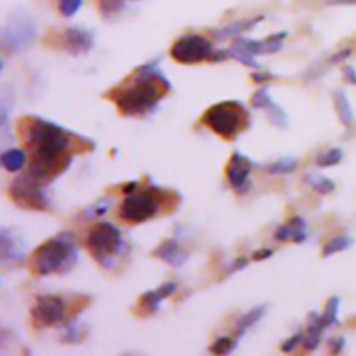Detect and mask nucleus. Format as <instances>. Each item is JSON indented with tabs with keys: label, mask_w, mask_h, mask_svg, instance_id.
I'll use <instances>...</instances> for the list:
<instances>
[{
	"label": "nucleus",
	"mask_w": 356,
	"mask_h": 356,
	"mask_svg": "<svg viewBox=\"0 0 356 356\" xmlns=\"http://www.w3.org/2000/svg\"><path fill=\"white\" fill-rule=\"evenodd\" d=\"M77 259V238L70 231H64L58 237H52L35 250L32 256V270L42 276L67 273L75 266Z\"/></svg>",
	"instance_id": "3"
},
{
	"label": "nucleus",
	"mask_w": 356,
	"mask_h": 356,
	"mask_svg": "<svg viewBox=\"0 0 356 356\" xmlns=\"http://www.w3.org/2000/svg\"><path fill=\"white\" fill-rule=\"evenodd\" d=\"M334 103H335V110H337V115H339V119H341L342 126L351 127L353 110H351V104H349L348 96H346L342 91H337L334 96Z\"/></svg>",
	"instance_id": "24"
},
{
	"label": "nucleus",
	"mask_w": 356,
	"mask_h": 356,
	"mask_svg": "<svg viewBox=\"0 0 356 356\" xmlns=\"http://www.w3.org/2000/svg\"><path fill=\"white\" fill-rule=\"evenodd\" d=\"M342 348H344V339H342V337L332 339V341H331V351L332 353H335V355H337V353L342 351Z\"/></svg>",
	"instance_id": "38"
},
{
	"label": "nucleus",
	"mask_w": 356,
	"mask_h": 356,
	"mask_svg": "<svg viewBox=\"0 0 356 356\" xmlns=\"http://www.w3.org/2000/svg\"><path fill=\"white\" fill-rule=\"evenodd\" d=\"M337 311H339V297H331L329 302L325 305V309H323L322 316L323 320L327 322V325H337Z\"/></svg>",
	"instance_id": "29"
},
{
	"label": "nucleus",
	"mask_w": 356,
	"mask_h": 356,
	"mask_svg": "<svg viewBox=\"0 0 356 356\" xmlns=\"http://www.w3.org/2000/svg\"><path fill=\"white\" fill-rule=\"evenodd\" d=\"M112 207V202L110 200H99V202H94L93 205L86 209V211L82 212V217L84 219H96L101 217L108 212V209Z\"/></svg>",
	"instance_id": "28"
},
{
	"label": "nucleus",
	"mask_w": 356,
	"mask_h": 356,
	"mask_svg": "<svg viewBox=\"0 0 356 356\" xmlns=\"http://www.w3.org/2000/svg\"><path fill=\"white\" fill-rule=\"evenodd\" d=\"M237 344L238 342L235 341L233 337H219L215 339L214 344L211 346V351L214 353V355H228V353H231L237 348Z\"/></svg>",
	"instance_id": "30"
},
{
	"label": "nucleus",
	"mask_w": 356,
	"mask_h": 356,
	"mask_svg": "<svg viewBox=\"0 0 356 356\" xmlns=\"http://www.w3.org/2000/svg\"><path fill=\"white\" fill-rule=\"evenodd\" d=\"M273 256V249H259L252 254V259L254 261H264V259H270Z\"/></svg>",
	"instance_id": "37"
},
{
	"label": "nucleus",
	"mask_w": 356,
	"mask_h": 356,
	"mask_svg": "<svg viewBox=\"0 0 356 356\" xmlns=\"http://www.w3.org/2000/svg\"><path fill=\"white\" fill-rule=\"evenodd\" d=\"M264 313H266V306H257V308H254V309H250V311L245 313V315L237 322V329H235L238 337H241V335L247 334V331L252 329V327L256 325L261 318H263Z\"/></svg>",
	"instance_id": "22"
},
{
	"label": "nucleus",
	"mask_w": 356,
	"mask_h": 356,
	"mask_svg": "<svg viewBox=\"0 0 356 356\" xmlns=\"http://www.w3.org/2000/svg\"><path fill=\"white\" fill-rule=\"evenodd\" d=\"M153 256L162 259L163 263H167L169 266L181 268L186 264L189 254L182 249L178 240H165L160 244V247L153 252Z\"/></svg>",
	"instance_id": "16"
},
{
	"label": "nucleus",
	"mask_w": 356,
	"mask_h": 356,
	"mask_svg": "<svg viewBox=\"0 0 356 356\" xmlns=\"http://www.w3.org/2000/svg\"><path fill=\"white\" fill-rule=\"evenodd\" d=\"M138 186H139V182H127V185L122 188V191L126 195H132L138 191Z\"/></svg>",
	"instance_id": "40"
},
{
	"label": "nucleus",
	"mask_w": 356,
	"mask_h": 356,
	"mask_svg": "<svg viewBox=\"0 0 356 356\" xmlns=\"http://www.w3.org/2000/svg\"><path fill=\"white\" fill-rule=\"evenodd\" d=\"M353 54V49L351 47H346V49H341V51H337L334 54V56L329 60V63L331 64H337V63H344L346 60H348L349 56Z\"/></svg>",
	"instance_id": "35"
},
{
	"label": "nucleus",
	"mask_w": 356,
	"mask_h": 356,
	"mask_svg": "<svg viewBox=\"0 0 356 356\" xmlns=\"http://www.w3.org/2000/svg\"><path fill=\"white\" fill-rule=\"evenodd\" d=\"M0 163H2V167L9 172H19L23 167H25L26 163V153L19 148H9L2 153L0 156Z\"/></svg>",
	"instance_id": "21"
},
{
	"label": "nucleus",
	"mask_w": 356,
	"mask_h": 356,
	"mask_svg": "<svg viewBox=\"0 0 356 356\" xmlns=\"http://www.w3.org/2000/svg\"><path fill=\"white\" fill-rule=\"evenodd\" d=\"M351 245H353V238L346 237V235H339V237H334L327 241L325 247H323V250H322V256L331 257V256H334V254L349 249Z\"/></svg>",
	"instance_id": "26"
},
{
	"label": "nucleus",
	"mask_w": 356,
	"mask_h": 356,
	"mask_svg": "<svg viewBox=\"0 0 356 356\" xmlns=\"http://www.w3.org/2000/svg\"><path fill=\"white\" fill-rule=\"evenodd\" d=\"M67 316V302L60 296H40L32 308V320L37 327H54Z\"/></svg>",
	"instance_id": "10"
},
{
	"label": "nucleus",
	"mask_w": 356,
	"mask_h": 356,
	"mask_svg": "<svg viewBox=\"0 0 356 356\" xmlns=\"http://www.w3.org/2000/svg\"><path fill=\"white\" fill-rule=\"evenodd\" d=\"M176 289H178V285H176L174 282H169V283H163V285L158 287V289L146 292L145 296L141 297V305H143V308H145V311L146 313L158 311L160 305L163 302V299L171 297L172 294L176 292Z\"/></svg>",
	"instance_id": "18"
},
{
	"label": "nucleus",
	"mask_w": 356,
	"mask_h": 356,
	"mask_svg": "<svg viewBox=\"0 0 356 356\" xmlns=\"http://www.w3.org/2000/svg\"><path fill=\"white\" fill-rule=\"evenodd\" d=\"M302 341H305V332H297L296 335H292V337H289L285 342H283L282 351L283 353L294 351V349L297 348V344H299V342H302Z\"/></svg>",
	"instance_id": "34"
},
{
	"label": "nucleus",
	"mask_w": 356,
	"mask_h": 356,
	"mask_svg": "<svg viewBox=\"0 0 356 356\" xmlns=\"http://www.w3.org/2000/svg\"><path fill=\"white\" fill-rule=\"evenodd\" d=\"M202 122L221 138L233 139L247 126V113L240 103H217L204 113Z\"/></svg>",
	"instance_id": "6"
},
{
	"label": "nucleus",
	"mask_w": 356,
	"mask_h": 356,
	"mask_svg": "<svg viewBox=\"0 0 356 356\" xmlns=\"http://www.w3.org/2000/svg\"><path fill=\"white\" fill-rule=\"evenodd\" d=\"M86 245L94 259L103 268H112L113 259L120 256L123 250L122 231L112 223H99L89 231L86 238Z\"/></svg>",
	"instance_id": "4"
},
{
	"label": "nucleus",
	"mask_w": 356,
	"mask_h": 356,
	"mask_svg": "<svg viewBox=\"0 0 356 356\" xmlns=\"http://www.w3.org/2000/svg\"><path fill=\"white\" fill-rule=\"evenodd\" d=\"M160 207H162V191L156 188H148L127 195L126 200L120 204L119 215L127 223H145L158 214Z\"/></svg>",
	"instance_id": "7"
},
{
	"label": "nucleus",
	"mask_w": 356,
	"mask_h": 356,
	"mask_svg": "<svg viewBox=\"0 0 356 356\" xmlns=\"http://www.w3.org/2000/svg\"><path fill=\"white\" fill-rule=\"evenodd\" d=\"M12 200L18 205L25 209H32V211H47L51 207V200H49L47 193L44 189V182L38 181L37 178L26 172V174L19 176L11 182L9 188Z\"/></svg>",
	"instance_id": "8"
},
{
	"label": "nucleus",
	"mask_w": 356,
	"mask_h": 356,
	"mask_svg": "<svg viewBox=\"0 0 356 356\" xmlns=\"http://www.w3.org/2000/svg\"><path fill=\"white\" fill-rule=\"evenodd\" d=\"M37 38V25L25 9H16L9 14L2 28V49L8 54H19L32 47Z\"/></svg>",
	"instance_id": "5"
},
{
	"label": "nucleus",
	"mask_w": 356,
	"mask_h": 356,
	"mask_svg": "<svg viewBox=\"0 0 356 356\" xmlns=\"http://www.w3.org/2000/svg\"><path fill=\"white\" fill-rule=\"evenodd\" d=\"M247 264H249V259H247V257H237V259H235L233 263H231L230 266H228L226 275H233V273H237V271L244 270V268L247 266Z\"/></svg>",
	"instance_id": "36"
},
{
	"label": "nucleus",
	"mask_w": 356,
	"mask_h": 356,
	"mask_svg": "<svg viewBox=\"0 0 356 356\" xmlns=\"http://www.w3.org/2000/svg\"><path fill=\"white\" fill-rule=\"evenodd\" d=\"M250 104H252L254 108H257V110H264V112L268 113V119H270V122L273 123V126L280 127V129H285V127L289 126L287 113L283 112L282 108H280L275 101L271 99L268 89L256 91L252 96V101H250Z\"/></svg>",
	"instance_id": "14"
},
{
	"label": "nucleus",
	"mask_w": 356,
	"mask_h": 356,
	"mask_svg": "<svg viewBox=\"0 0 356 356\" xmlns=\"http://www.w3.org/2000/svg\"><path fill=\"white\" fill-rule=\"evenodd\" d=\"M250 169H252V163L247 156L240 155V153H235L231 156V162L226 167V179L231 188L238 193H247L249 188H252V182L249 181Z\"/></svg>",
	"instance_id": "11"
},
{
	"label": "nucleus",
	"mask_w": 356,
	"mask_h": 356,
	"mask_svg": "<svg viewBox=\"0 0 356 356\" xmlns=\"http://www.w3.org/2000/svg\"><path fill=\"white\" fill-rule=\"evenodd\" d=\"M327 329H329V325H327V322L323 320V316L313 313L311 323H309L308 331H306L305 334V341H302V344H305V348L308 349V351H315V349L318 348L320 339H322L323 332H325Z\"/></svg>",
	"instance_id": "20"
},
{
	"label": "nucleus",
	"mask_w": 356,
	"mask_h": 356,
	"mask_svg": "<svg viewBox=\"0 0 356 356\" xmlns=\"http://www.w3.org/2000/svg\"><path fill=\"white\" fill-rule=\"evenodd\" d=\"M25 256L26 249L23 238L9 228H4L0 233V259H2V264L19 263V261L25 259Z\"/></svg>",
	"instance_id": "12"
},
{
	"label": "nucleus",
	"mask_w": 356,
	"mask_h": 356,
	"mask_svg": "<svg viewBox=\"0 0 356 356\" xmlns=\"http://www.w3.org/2000/svg\"><path fill=\"white\" fill-rule=\"evenodd\" d=\"M275 238L280 241L292 240L296 244H300V241H305L308 238V224L300 215H294L285 224L276 228Z\"/></svg>",
	"instance_id": "17"
},
{
	"label": "nucleus",
	"mask_w": 356,
	"mask_h": 356,
	"mask_svg": "<svg viewBox=\"0 0 356 356\" xmlns=\"http://www.w3.org/2000/svg\"><path fill=\"white\" fill-rule=\"evenodd\" d=\"M82 2L84 0H60V12L64 18H71L82 8Z\"/></svg>",
	"instance_id": "31"
},
{
	"label": "nucleus",
	"mask_w": 356,
	"mask_h": 356,
	"mask_svg": "<svg viewBox=\"0 0 356 356\" xmlns=\"http://www.w3.org/2000/svg\"><path fill=\"white\" fill-rule=\"evenodd\" d=\"M169 89L171 84L165 75L155 64L148 63L139 68L129 86L113 93V99L123 115L138 117L152 112Z\"/></svg>",
	"instance_id": "2"
},
{
	"label": "nucleus",
	"mask_w": 356,
	"mask_h": 356,
	"mask_svg": "<svg viewBox=\"0 0 356 356\" xmlns=\"http://www.w3.org/2000/svg\"><path fill=\"white\" fill-rule=\"evenodd\" d=\"M344 75H346V80L349 82V84H353V86H356V70L353 67H344Z\"/></svg>",
	"instance_id": "39"
},
{
	"label": "nucleus",
	"mask_w": 356,
	"mask_h": 356,
	"mask_svg": "<svg viewBox=\"0 0 356 356\" xmlns=\"http://www.w3.org/2000/svg\"><path fill=\"white\" fill-rule=\"evenodd\" d=\"M287 34L282 32V34H273L271 37H268L266 40H249L245 37H238L235 40V45L241 47L244 51H247L252 56H263V54H275L282 49L283 40H285Z\"/></svg>",
	"instance_id": "13"
},
{
	"label": "nucleus",
	"mask_w": 356,
	"mask_h": 356,
	"mask_svg": "<svg viewBox=\"0 0 356 356\" xmlns=\"http://www.w3.org/2000/svg\"><path fill=\"white\" fill-rule=\"evenodd\" d=\"M305 182L306 185L311 186L316 193H320V195H329L335 189V182L332 181V179L325 178V176L313 174V172H308V174L305 176Z\"/></svg>",
	"instance_id": "23"
},
{
	"label": "nucleus",
	"mask_w": 356,
	"mask_h": 356,
	"mask_svg": "<svg viewBox=\"0 0 356 356\" xmlns=\"http://www.w3.org/2000/svg\"><path fill=\"white\" fill-rule=\"evenodd\" d=\"M342 156H344L342 150L339 148L325 150V152L320 153V155L316 156V165H320V167H334V165L341 163Z\"/></svg>",
	"instance_id": "27"
},
{
	"label": "nucleus",
	"mask_w": 356,
	"mask_h": 356,
	"mask_svg": "<svg viewBox=\"0 0 356 356\" xmlns=\"http://www.w3.org/2000/svg\"><path fill=\"white\" fill-rule=\"evenodd\" d=\"M80 325H78L77 322H70L67 327H64V341L67 342H78V339H80Z\"/></svg>",
	"instance_id": "33"
},
{
	"label": "nucleus",
	"mask_w": 356,
	"mask_h": 356,
	"mask_svg": "<svg viewBox=\"0 0 356 356\" xmlns=\"http://www.w3.org/2000/svg\"><path fill=\"white\" fill-rule=\"evenodd\" d=\"M254 80H256V82H264V80H268V75L254 73Z\"/></svg>",
	"instance_id": "42"
},
{
	"label": "nucleus",
	"mask_w": 356,
	"mask_h": 356,
	"mask_svg": "<svg viewBox=\"0 0 356 356\" xmlns=\"http://www.w3.org/2000/svg\"><path fill=\"white\" fill-rule=\"evenodd\" d=\"M64 49L73 56H82L87 54L91 49L94 47V35L93 32L80 28V26H71L68 30H64L63 35Z\"/></svg>",
	"instance_id": "15"
},
{
	"label": "nucleus",
	"mask_w": 356,
	"mask_h": 356,
	"mask_svg": "<svg viewBox=\"0 0 356 356\" xmlns=\"http://www.w3.org/2000/svg\"><path fill=\"white\" fill-rule=\"evenodd\" d=\"M263 18H254V19H240V21H233L230 25L219 28V30H214V37L217 40H228V38H238L245 34V32L252 30L254 26L261 21Z\"/></svg>",
	"instance_id": "19"
},
{
	"label": "nucleus",
	"mask_w": 356,
	"mask_h": 356,
	"mask_svg": "<svg viewBox=\"0 0 356 356\" xmlns=\"http://www.w3.org/2000/svg\"><path fill=\"white\" fill-rule=\"evenodd\" d=\"M26 145L32 150L28 172L38 181H52L71 163L68 150L71 146L70 134L47 120H32L25 132Z\"/></svg>",
	"instance_id": "1"
},
{
	"label": "nucleus",
	"mask_w": 356,
	"mask_h": 356,
	"mask_svg": "<svg viewBox=\"0 0 356 356\" xmlns=\"http://www.w3.org/2000/svg\"><path fill=\"white\" fill-rule=\"evenodd\" d=\"M123 0H99V9L104 16H113L122 11Z\"/></svg>",
	"instance_id": "32"
},
{
	"label": "nucleus",
	"mask_w": 356,
	"mask_h": 356,
	"mask_svg": "<svg viewBox=\"0 0 356 356\" xmlns=\"http://www.w3.org/2000/svg\"><path fill=\"white\" fill-rule=\"evenodd\" d=\"M214 54V47L209 38L198 34H189L174 42L171 47L172 60L181 64H195L202 63L205 60H211Z\"/></svg>",
	"instance_id": "9"
},
{
	"label": "nucleus",
	"mask_w": 356,
	"mask_h": 356,
	"mask_svg": "<svg viewBox=\"0 0 356 356\" xmlns=\"http://www.w3.org/2000/svg\"><path fill=\"white\" fill-rule=\"evenodd\" d=\"M299 167V160L294 158V156H285V158L275 160L273 163L268 165V174L270 176H285L294 172Z\"/></svg>",
	"instance_id": "25"
},
{
	"label": "nucleus",
	"mask_w": 356,
	"mask_h": 356,
	"mask_svg": "<svg viewBox=\"0 0 356 356\" xmlns=\"http://www.w3.org/2000/svg\"><path fill=\"white\" fill-rule=\"evenodd\" d=\"M329 5H356V0H329Z\"/></svg>",
	"instance_id": "41"
}]
</instances>
